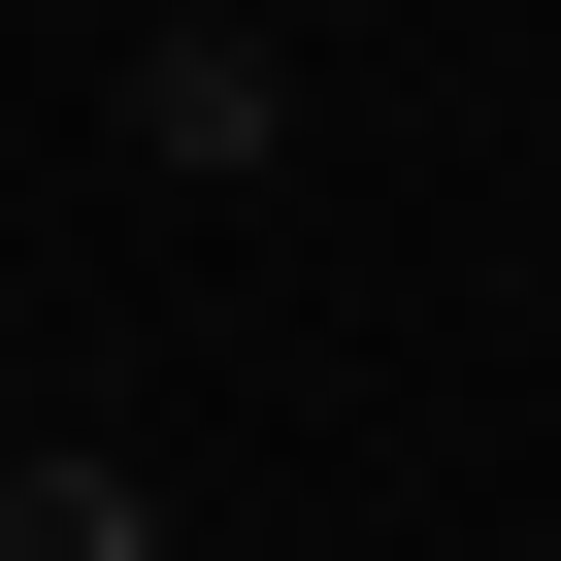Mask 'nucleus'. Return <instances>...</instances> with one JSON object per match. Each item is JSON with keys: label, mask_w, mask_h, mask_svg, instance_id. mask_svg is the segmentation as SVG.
I'll use <instances>...</instances> for the list:
<instances>
[{"label": "nucleus", "mask_w": 561, "mask_h": 561, "mask_svg": "<svg viewBox=\"0 0 561 561\" xmlns=\"http://www.w3.org/2000/svg\"><path fill=\"white\" fill-rule=\"evenodd\" d=\"M0 561H165V495H133L100 430H34V462H0Z\"/></svg>", "instance_id": "2"}, {"label": "nucleus", "mask_w": 561, "mask_h": 561, "mask_svg": "<svg viewBox=\"0 0 561 561\" xmlns=\"http://www.w3.org/2000/svg\"><path fill=\"white\" fill-rule=\"evenodd\" d=\"M133 165H298V34H133Z\"/></svg>", "instance_id": "1"}]
</instances>
